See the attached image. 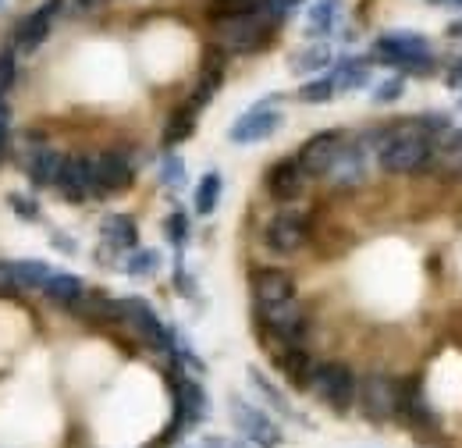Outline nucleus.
Segmentation results:
<instances>
[{
  "label": "nucleus",
  "instance_id": "nucleus-35",
  "mask_svg": "<svg viewBox=\"0 0 462 448\" xmlns=\"http://www.w3.org/2000/svg\"><path fill=\"white\" fill-rule=\"evenodd\" d=\"M7 203H11V207H14V214H18V218H25V221H36V218H40V210H36L25 196H11Z\"/></svg>",
  "mask_w": 462,
  "mask_h": 448
},
{
  "label": "nucleus",
  "instance_id": "nucleus-42",
  "mask_svg": "<svg viewBox=\"0 0 462 448\" xmlns=\"http://www.w3.org/2000/svg\"><path fill=\"white\" fill-rule=\"evenodd\" d=\"M459 107H462V104H459Z\"/></svg>",
  "mask_w": 462,
  "mask_h": 448
},
{
  "label": "nucleus",
  "instance_id": "nucleus-13",
  "mask_svg": "<svg viewBox=\"0 0 462 448\" xmlns=\"http://www.w3.org/2000/svg\"><path fill=\"white\" fill-rule=\"evenodd\" d=\"M249 285H253L256 306H271V303L295 299V281H291V275L282 271V267H260V271H253Z\"/></svg>",
  "mask_w": 462,
  "mask_h": 448
},
{
  "label": "nucleus",
  "instance_id": "nucleus-20",
  "mask_svg": "<svg viewBox=\"0 0 462 448\" xmlns=\"http://www.w3.org/2000/svg\"><path fill=\"white\" fill-rule=\"evenodd\" d=\"M104 242L111 249H135L139 228L128 214H111V218H104Z\"/></svg>",
  "mask_w": 462,
  "mask_h": 448
},
{
  "label": "nucleus",
  "instance_id": "nucleus-18",
  "mask_svg": "<svg viewBox=\"0 0 462 448\" xmlns=\"http://www.w3.org/2000/svg\"><path fill=\"white\" fill-rule=\"evenodd\" d=\"M278 367H282V374L289 378V385H295V388H310V385H313V370H317V363L310 359L306 349L289 345V349L278 356Z\"/></svg>",
  "mask_w": 462,
  "mask_h": 448
},
{
  "label": "nucleus",
  "instance_id": "nucleus-7",
  "mask_svg": "<svg viewBox=\"0 0 462 448\" xmlns=\"http://www.w3.org/2000/svg\"><path fill=\"white\" fill-rule=\"evenodd\" d=\"M231 420L235 427L242 431L245 442H253L256 448H278L282 445V431L274 427V420L267 413H260L256 406L242 402V398H231Z\"/></svg>",
  "mask_w": 462,
  "mask_h": 448
},
{
  "label": "nucleus",
  "instance_id": "nucleus-2",
  "mask_svg": "<svg viewBox=\"0 0 462 448\" xmlns=\"http://www.w3.org/2000/svg\"><path fill=\"white\" fill-rule=\"evenodd\" d=\"M271 25L274 18L267 11H245V14H225V18H214V33H217V43L238 51V54H249V51H260L271 36Z\"/></svg>",
  "mask_w": 462,
  "mask_h": 448
},
{
  "label": "nucleus",
  "instance_id": "nucleus-26",
  "mask_svg": "<svg viewBox=\"0 0 462 448\" xmlns=\"http://www.w3.org/2000/svg\"><path fill=\"white\" fill-rule=\"evenodd\" d=\"M335 11H338V0H317L313 11H310V33L313 36L331 33L335 29Z\"/></svg>",
  "mask_w": 462,
  "mask_h": 448
},
{
  "label": "nucleus",
  "instance_id": "nucleus-37",
  "mask_svg": "<svg viewBox=\"0 0 462 448\" xmlns=\"http://www.w3.org/2000/svg\"><path fill=\"white\" fill-rule=\"evenodd\" d=\"M448 82H452V86H462V61L456 64V71H448Z\"/></svg>",
  "mask_w": 462,
  "mask_h": 448
},
{
  "label": "nucleus",
  "instance_id": "nucleus-24",
  "mask_svg": "<svg viewBox=\"0 0 462 448\" xmlns=\"http://www.w3.org/2000/svg\"><path fill=\"white\" fill-rule=\"evenodd\" d=\"M331 79H335V89H359V86L370 82V68L363 61H342L331 71Z\"/></svg>",
  "mask_w": 462,
  "mask_h": 448
},
{
  "label": "nucleus",
  "instance_id": "nucleus-3",
  "mask_svg": "<svg viewBox=\"0 0 462 448\" xmlns=\"http://www.w3.org/2000/svg\"><path fill=\"white\" fill-rule=\"evenodd\" d=\"M374 51L381 61H388V64H395V68H405V71H430L434 68V54H430V43H427V36H420V33H384L377 43H374Z\"/></svg>",
  "mask_w": 462,
  "mask_h": 448
},
{
  "label": "nucleus",
  "instance_id": "nucleus-29",
  "mask_svg": "<svg viewBox=\"0 0 462 448\" xmlns=\"http://www.w3.org/2000/svg\"><path fill=\"white\" fill-rule=\"evenodd\" d=\"M157 264H161V257H157L153 249H139V253H132V257H128L125 271H128L132 278H146V275H153V271H157Z\"/></svg>",
  "mask_w": 462,
  "mask_h": 448
},
{
  "label": "nucleus",
  "instance_id": "nucleus-12",
  "mask_svg": "<svg viewBox=\"0 0 462 448\" xmlns=\"http://www.w3.org/2000/svg\"><path fill=\"white\" fill-rule=\"evenodd\" d=\"M128 185H132V164L121 154L107 150V154L93 157V192L97 196H111V192H121Z\"/></svg>",
  "mask_w": 462,
  "mask_h": 448
},
{
  "label": "nucleus",
  "instance_id": "nucleus-32",
  "mask_svg": "<svg viewBox=\"0 0 462 448\" xmlns=\"http://www.w3.org/2000/svg\"><path fill=\"white\" fill-rule=\"evenodd\" d=\"M161 178H164V185H181L185 182V164L174 154H168L164 157V168H161Z\"/></svg>",
  "mask_w": 462,
  "mask_h": 448
},
{
  "label": "nucleus",
  "instance_id": "nucleus-11",
  "mask_svg": "<svg viewBox=\"0 0 462 448\" xmlns=\"http://www.w3.org/2000/svg\"><path fill=\"white\" fill-rule=\"evenodd\" d=\"M342 143H346L342 132H317V135H310V139L302 143L299 157H295L299 168L306 171V178L328 174L331 164H335V157H338V150H342Z\"/></svg>",
  "mask_w": 462,
  "mask_h": 448
},
{
  "label": "nucleus",
  "instance_id": "nucleus-33",
  "mask_svg": "<svg viewBox=\"0 0 462 448\" xmlns=\"http://www.w3.org/2000/svg\"><path fill=\"white\" fill-rule=\"evenodd\" d=\"M185 235H189V221H185V214H171V218H168V238L181 249V246H185Z\"/></svg>",
  "mask_w": 462,
  "mask_h": 448
},
{
  "label": "nucleus",
  "instance_id": "nucleus-27",
  "mask_svg": "<svg viewBox=\"0 0 462 448\" xmlns=\"http://www.w3.org/2000/svg\"><path fill=\"white\" fill-rule=\"evenodd\" d=\"M335 93H338V89H335V79L328 75V79L306 82V86L299 89V100H302V104H328V100H331Z\"/></svg>",
  "mask_w": 462,
  "mask_h": 448
},
{
  "label": "nucleus",
  "instance_id": "nucleus-31",
  "mask_svg": "<svg viewBox=\"0 0 462 448\" xmlns=\"http://www.w3.org/2000/svg\"><path fill=\"white\" fill-rule=\"evenodd\" d=\"M402 89H405L402 75H395V79H384V82L374 89V100H377V104H392V100H399V97H402Z\"/></svg>",
  "mask_w": 462,
  "mask_h": 448
},
{
  "label": "nucleus",
  "instance_id": "nucleus-38",
  "mask_svg": "<svg viewBox=\"0 0 462 448\" xmlns=\"http://www.w3.org/2000/svg\"><path fill=\"white\" fill-rule=\"evenodd\" d=\"M448 33H452V36H462V22H452V25H448Z\"/></svg>",
  "mask_w": 462,
  "mask_h": 448
},
{
  "label": "nucleus",
  "instance_id": "nucleus-15",
  "mask_svg": "<svg viewBox=\"0 0 462 448\" xmlns=\"http://www.w3.org/2000/svg\"><path fill=\"white\" fill-rule=\"evenodd\" d=\"M60 4H64V0H47V4L36 7L32 14H25V18L18 22V29H14V47H22V51H36V47L47 40L51 22H54V14H58Z\"/></svg>",
  "mask_w": 462,
  "mask_h": 448
},
{
  "label": "nucleus",
  "instance_id": "nucleus-5",
  "mask_svg": "<svg viewBox=\"0 0 462 448\" xmlns=\"http://www.w3.org/2000/svg\"><path fill=\"white\" fill-rule=\"evenodd\" d=\"M121 321L132 324V331L143 338L150 349H161V352H174V338L171 331L161 324V317L143 303V299H121Z\"/></svg>",
  "mask_w": 462,
  "mask_h": 448
},
{
  "label": "nucleus",
  "instance_id": "nucleus-39",
  "mask_svg": "<svg viewBox=\"0 0 462 448\" xmlns=\"http://www.w3.org/2000/svg\"><path fill=\"white\" fill-rule=\"evenodd\" d=\"M0 107H4V100H0Z\"/></svg>",
  "mask_w": 462,
  "mask_h": 448
},
{
  "label": "nucleus",
  "instance_id": "nucleus-25",
  "mask_svg": "<svg viewBox=\"0 0 462 448\" xmlns=\"http://www.w3.org/2000/svg\"><path fill=\"white\" fill-rule=\"evenodd\" d=\"M217 200H221V174L210 171V174H203V182H199V189H196V214H203V218L214 214Z\"/></svg>",
  "mask_w": 462,
  "mask_h": 448
},
{
  "label": "nucleus",
  "instance_id": "nucleus-1",
  "mask_svg": "<svg viewBox=\"0 0 462 448\" xmlns=\"http://www.w3.org/2000/svg\"><path fill=\"white\" fill-rule=\"evenodd\" d=\"M434 154L430 132L420 121H399L377 135V164L388 174H412Z\"/></svg>",
  "mask_w": 462,
  "mask_h": 448
},
{
  "label": "nucleus",
  "instance_id": "nucleus-10",
  "mask_svg": "<svg viewBox=\"0 0 462 448\" xmlns=\"http://www.w3.org/2000/svg\"><path fill=\"white\" fill-rule=\"evenodd\" d=\"M306 238H310V221H306L302 214H295V210L274 214V218L267 221V228H263V242H267V249H274V253H282V257H289V253H295V249H302Z\"/></svg>",
  "mask_w": 462,
  "mask_h": 448
},
{
  "label": "nucleus",
  "instance_id": "nucleus-28",
  "mask_svg": "<svg viewBox=\"0 0 462 448\" xmlns=\"http://www.w3.org/2000/svg\"><path fill=\"white\" fill-rule=\"evenodd\" d=\"M249 381H253V388H256V392L263 395V398H267V402H271V406H274L278 413H285V416H291V406L285 402V395L278 392V388H274V385H271V381H267V378H263L260 370H249Z\"/></svg>",
  "mask_w": 462,
  "mask_h": 448
},
{
  "label": "nucleus",
  "instance_id": "nucleus-17",
  "mask_svg": "<svg viewBox=\"0 0 462 448\" xmlns=\"http://www.w3.org/2000/svg\"><path fill=\"white\" fill-rule=\"evenodd\" d=\"M363 171H366V150H363V139H356L352 146L342 143V150H338V157H335V164H331V182L335 185H356V182H363Z\"/></svg>",
  "mask_w": 462,
  "mask_h": 448
},
{
  "label": "nucleus",
  "instance_id": "nucleus-8",
  "mask_svg": "<svg viewBox=\"0 0 462 448\" xmlns=\"http://www.w3.org/2000/svg\"><path fill=\"white\" fill-rule=\"evenodd\" d=\"M260 310V321L271 335L285 345H299L302 335H306V313L295 299H285V303H271V306H256Z\"/></svg>",
  "mask_w": 462,
  "mask_h": 448
},
{
  "label": "nucleus",
  "instance_id": "nucleus-22",
  "mask_svg": "<svg viewBox=\"0 0 462 448\" xmlns=\"http://www.w3.org/2000/svg\"><path fill=\"white\" fill-rule=\"evenodd\" d=\"M51 275H54V271H51V264H43V260H14V264H11V278H14L18 288H43Z\"/></svg>",
  "mask_w": 462,
  "mask_h": 448
},
{
  "label": "nucleus",
  "instance_id": "nucleus-30",
  "mask_svg": "<svg viewBox=\"0 0 462 448\" xmlns=\"http://www.w3.org/2000/svg\"><path fill=\"white\" fill-rule=\"evenodd\" d=\"M328 61H331V51H328V47H313V51L295 57L291 68H295V71H317V68H324Z\"/></svg>",
  "mask_w": 462,
  "mask_h": 448
},
{
  "label": "nucleus",
  "instance_id": "nucleus-41",
  "mask_svg": "<svg viewBox=\"0 0 462 448\" xmlns=\"http://www.w3.org/2000/svg\"><path fill=\"white\" fill-rule=\"evenodd\" d=\"M0 4H4V0H0Z\"/></svg>",
  "mask_w": 462,
  "mask_h": 448
},
{
  "label": "nucleus",
  "instance_id": "nucleus-16",
  "mask_svg": "<svg viewBox=\"0 0 462 448\" xmlns=\"http://www.w3.org/2000/svg\"><path fill=\"white\" fill-rule=\"evenodd\" d=\"M302 185H306V171L299 168V161H278L274 168L267 171V192L278 200V203H291L302 196Z\"/></svg>",
  "mask_w": 462,
  "mask_h": 448
},
{
  "label": "nucleus",
  "instance_id": "nucleus-14",
  "mask_svg": "<svg viewBox=\"0 0 462 448\" xmlns=\"http://www.w3.org/2000/svg\"><path fill=\"white\" fill-rule=\"evenodd\" d=\"M58 189L60 196L71 200V203H82L86 196H93V161L89 157H64Z\"/></svg>",
  "mask_w": 462,
  "mask_h": 448
},
{
  "label": "nucleus",
  "instance_id": "nucleus-19",
  "mask_svg": "<svg viewBox=\"0 0 462 448\" xmlns=\"http://www.w3.org/2000/svg\"><path fill=\"white\" fill-rule=\"evenodd\" d=\"M60 164H64V157H60L58 150H51V146H40V150H32V157H29V182L32 185H58V174H60Z\"/></svg>",
  "mask_w": 462,
  "mask_h": 448
},
{
  "label": "nucleus",
  "instance_id": "nucleus-36",
  "mask_svg": "<svg viewBox=\"0 0 462 448\" xmlns=\"http://www.w3.org/2000/svg\"><path fill=\"white\" fill-rule=\"evenodd\" d=\"M11 288H18L11 278V264H0V292H11Z\"/></svg>",
  "mask_w": 462,
  "mask_h": 448
},
{
  "label": "nucleus",
  "instance_id": "nucleus-40",
  "mask_svg": "<svg viewBox=\"0 0 462 448\" xmlns=\"http://www.w3.org/2000/svg\"><path fill=\"white\" fill-rule=\"evenodd\" d=\"M203 448H210V445H203Z\"/></svg>",
  "mask_w": 462,
  "mask_h": 448
},
{
  "label": "nucleus",
  "instance_id": "nucleus-6",
  "mask_svg": "<svg viewBox=\"0 0 462 448\" xmlns=\"http://www.w3.org/2000/svg\"><path fill=\"white\" fill-rule=\"evenodd\" d=\"M359 402H363V413L370 420H388L402 409V385L392 381L388 374H370L359 388Z\"/></svg>",
  "mask_w": 462,
  "mask_h": 448
},
{
  "label": "nucleus",
  "instance_id": "nucleus-34",
  "mask_svg": "<svg viewBox=\"0 0 462 448\" xmlns=\"http://www.w3.org/2000/svg\"><path fill=\"white\" fill-rule=\"evenodd\" d=\"M11 82H14V54L0 51V93L11 89Z\"/></svg>",
  "mask_w": 462,
  "mask_h": 448
},
{
  "label": "nucleus",
  "instance_id": "nucleus-9",
  "mask_svg": "<svg viewBox=\"0 0 462 448\" xmlns=\"http://www.w3.org/2000/svg\"><path fill=\"white\" fill-rule=\"evenodd\" d=\"M278 97H271V100H263V104H256L253 111H245L235 125H231L228 139L231 143H238V146H249V143H263V139H271L278 128H282V114L271 111V104H274Z\"/></svg>",
  "mask_w": 462,
  "mask_h": 448
},
{
  "label": "nucleus",
  "instance_id": "nucleus-21",
  "mask_svg": "<svg viewBox=\"0 0 462 448\" xmlns=\"http://www.w3.org/2000/svg\"><path fill=\"white\" fill-rule=\"evenodd\" d=\"M43 295L60 303V306H75L86 295V285H82V278H75V275H51L47 285H43Z\"/></svg>",
  "mask_w": 462,
  "mask_h": 448
},
{
  "label": "nucleus",
  "instance_id": "nucleus-4",
  "mask_svg": "<svg viewBox=\"0 0 462 448\" xmlns=\"http://www.w3.org/2000/svg\"><path fill=\"white\" fill-rule=\"evenodd\" d=\"M313 392L320 395V402H328L335 413H348L359 385H356V374L346 363H320L313 370Z\"/></svg>",
  "mask_w": 462,
  "mask_h": 448
},
{
  "label": "nucleus",
  "instance_id": "nucleus-23",
  "mask_svg": "<svg viewBox=\"0 0 462 448\" xmlns=\"http://www.w3.org/2000/svg\"><path fill=\"white\" fill-rule=\"evenodd\" d=\"M196 107H178L171 114V121H168V128H164V146H178V143H185L192 132H196Z\"/></svg>",
  "mask_w": 462,
  "mask_h": 448
}]
</instances>
